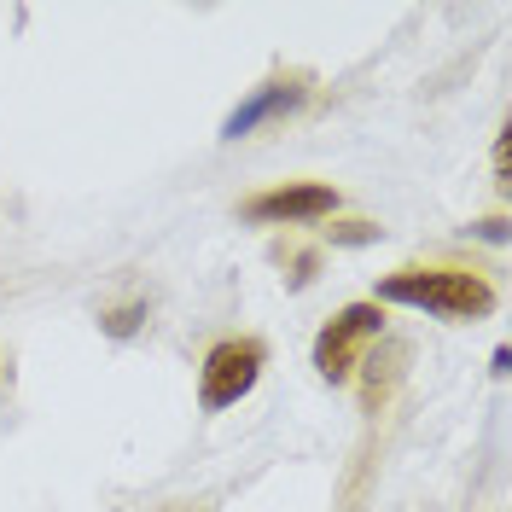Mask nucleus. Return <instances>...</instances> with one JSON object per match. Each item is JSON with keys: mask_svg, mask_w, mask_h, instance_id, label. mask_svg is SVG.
I'll list each match as a JSON object with an SVG mask.
<instances>
[{"mask_svg": "<svg viewBox=\"0 0 512 512\" xmlns=\"http://www.w3.org/2000/svg\"><path fill=\"white\" fill-rule=\"evenodd\" d=\"M379 303H408L443 320H483L495 309V286L472 268H396L379 280Z\"/></svg>", "mask_w": 512, "mask_h": 512, "instance_id": "obj_1", "label": "nucleus"}, {"mask_svg": "<svg viewBox=\"0 0 512 512\" xmlns=\"http://www.w3.org/2000/svg\"><path fill=\"white\" fill-rule=\"evenodd\" d=\"M384 227H373V222H344V227H332V245H373Z\"/></svg>", "mask_w": 512, "mask_h": 512, "instance_id": "obj_6", "label": "nucleus"}, {"mask_svg": "<svg viewBox=\"0 0 512 512\" xmlns=\"http://www.w3.org/2000/svg\"><path fill=\"white\" fill-rule=\"evenodd\" d=\"M262 361H268V350H262L256 338H222L216 350L204 355V373H198V402H204V414H222L239 396H251L256 379H262Z\"/></svg>", "mask_w": 512, "mask_h": 512, "instance_id": "obj_3", "label": "nucleus"}, {"mask_svg": "<svg viewBox=\"0 0 512 512\" xmlns=\"http://www.w3.org/2000/svg\"><path fill=\"white\" fill-rule=\"evenodd\" d=\"M379 332H384L379 303H350V309H338L315 338V373L326 384H344L355 367H361V350H367Z\"/></svg>", "mask_w": 512, "mask_h": 512, "instance_id": "obj_2", "label": "nucleus"}, {"mask_svg": "<svg viewBox=\"0 0 512 512\" xmlns=\"http://www.w3.org/2000/svg\"><path fill=\"white\" fill-rule=\"evenodd\" d=\"M140 315H146L140 303H128V309H111V315H105V332H111V338H128V332L140 326Z\"/></svg>", "mask_w": 512, "mask_h": 512, "instance_id": "obj_7", "label": "nucleus"}, {"mask_svg": "<svg viewBox=\"0 0 512 512\" xmlns=\"http://www.w3.org/2000/svg\"><path fill=\"white\" fill-rule=\"evenodd\" d=\"M507 158L512 152H507V134H501V140H495V175H501V187H507Z\"/></svg>", "mask_w": 512, "mask_h": 512, "instance_id": "obj_9", "label": "nucleus"}, {"mask_svg": "<svg viewBox=\"0 0 512 512\" xmlns=\"http://www.w3.org/2000/svg\"><path fill=\"white\" fill-rule=\"evenodd\" d=\"M478 239H489V245H501V239H507V222H501V216H489V222H478Z\"/></svg>", "mask_w": 512, "mask_h": 512, "instance_id": "obj_8", "label": "nucleus"}, {"mask_svg": "<svg viewBox=\"0 0 512 512\" xmlns=\"http://www.w3.org/2000/svg\"><path fill=\"white\" fill-rule=\"evenodd\" d=\"M332 210H338V192L320 181H291V187L245 198V222H320Z\"/></svg>", "mask_w": 512, "mask_h": 512, "instance_id": "obj_4", "label": "nucleus"}, {"mask_svg": "<svg viewBox=\"0 0 512 512\" xmlns=\"http://www.w3.org/2000/svg\"><path fill=\"white\" fill-rule=\"evenodd\" d=\"M297 105H303V82H262V88H251V99H239V105L227 111L222 140H245V134H256L262 123L286 117Z\"/></svg>", "mask_w": 512, "mask_h": 512, "instance_id": "obj_5", "label": "nucleus"}]
</instances>
